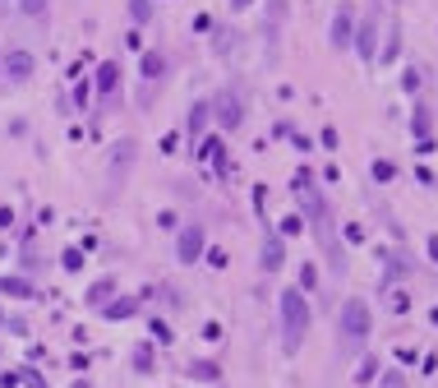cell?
<instances>
[{"instance_id":"cell-3","label":"cell","mask_w":438,"mask_h":388,"mask_svg":"<svg viewBox=\"0 0 438 388\" xmlns=\"http://www.w3.org/2000/svg\"><path fill=\"white\" fill-rule=\"evenodd\" d=\"M208 107H212V121L222 125L227 134H231V130H240V125H244V102H240V93H236V88H231V93H227V88H222V93L212 97Z\"/></svg>"},{"instance_id":"cell-6","label":"cell","mask_w":438,"mask_h":388,"mask_svg":"<svg viewBox=\"0 0 438 388\" xmlns=\"http://www.w3.org/2000/svg\"><path fill=\"white\" fill-rule=\"evenodd\" d=\"M351 42H355V51H360L364 61H374V56H378V19L369 14L360 23V32H351Z\"/></svg>"},{"instance_id":"cell-17","label":"cell","mask_w":438,"mask_h":388,"mask_svg":"<svg viewBox=\"0 0 438 388\" xmlns=\"http://www.w3.org/2000/svg\"><path fill=\"white\" fill-rule=\"evenodd\" d=\"M134 365H138V374H148V365H152V351H148V347H138V351H134Z\"/></svg>"},{"instance_id":"cell-18","label":"cell","mask_w":438,"mask_h":388,"mask_svg":"<svg viewBox=\"0 0 438 388\" xmlns=\"http://www.w3.org/2000/svg\"><path fill=\"white\" fill-rule=\"evenodd\" d=\"M304 227V218H295V213H291V218H282V236H295Z\"/></svg>"},{"instance_id":"cell-9","label":"cell","mask_w":438,"mask_h":388,"mask_svg":"<svg viewBox=\"0 0 438 388\" xmlns=\"http://www.w3.org/2000/svg\"><path fill=\"white\" fill-rule=\"evenodd\" d=\"M208 121H212V107H208V102H194V107H189V121H185V134H189V139H198Z\"/></svg>"},{"instance_id":"cell-14","label":"cell","mask_w":438,"mask_h":388,"mask_svg":"<svg viewBox=\"0 0 438 388\" xmlns=\"http://www.w3.org/2000/svg\"><path fill=\"white\" fill-rule=\"evenodd\" d=\"M111 287H116V278H102V282H97V287H92V296H88V300H92V305H102V300H106V292H111Z\"/></svg>"},{"instance_id":"cell-19","label":"cell","mask_w":438,"mask_h":388,"mask_svg":"<svg viewBox=\"0 0 438 388\" xmlns=\"http://www.w3.org/2000/svg\"><path fill=\"white\" fill-rule=\"evenodd\" d=\"M415 134H420V139H429V111H420V116H415Z\"/></svg>"},{"instance_id":"cell-4","label":"cell","mask_w":438,"mask_h":388,"mask_svg":"<svg viewBox=\"0 0 438 388\" xmlns=\"http://www.w3.org/2000/svg\"><path fill=\"white\" fill-rule=\"evenodd\" d=\"M37 61H32V51H5V61H0V74H10L14 83H28Z\"/></svg>"},{"instance_id":"cell-8","label":"cell","mask_w":438,"mask_h":388,"mask_svg":"<svg viewBox=\"0 0 438 388\" xmlns=\"http://www.w3.org/2000/svg\"><path fill=\"white\" fill-rule=\"evenodd\" d=\"M116 79H121V65H116V61H102V65H97V97H102V102L111 97Z\"/></svg>"},{"instance_id":"cell-21","label":"cell","mask_w":438,"mask_h":388,"mask_svg":"<svg viewBox=\"0 0 438 388\" xmlns=\"http://www.w3.org/2000/svg\"><path fill=\"white\" fill-rule=\"evenodd\" d=\"M10 222H14V213H10V208H0V232H5Z\"/></svg>"},{"instance_id":"cell-12","label":"cell","mask_w":438,"mask_h":388,"mask_svg":"<svg viewBox=\"0 0 438 388\" xmlns=\"http://www.w3.org/2000/svg\"><path fill=\"white\" fill-rule=\"evenodd\" d=\"M0 292L5 296H28L32 287H28V278H0Z\"/></svg>"},{"instance_id":"cell-2","label":"cell","mask_w":438,"mask_h":388,"mask_svg":"<svg viewBox=\"0 0 438 388\" xmlns=\"http://www.w3.org/2000/svg\"><path fill=\"white\" fill-rule=\"evenodd\" d=\"M337 328H342V342H346V347H360L364 333H369V305H364V300H346Z\"/></svg>"},{"instance_id":"cell-10","label":"cell","mask_w":438,"mask_h":388,"mask_svg":"<svg viewBox=\"0 0 438 388\" xmlns=\"http://www.w3.org/2000/svg\"><path fill=\"white\" fill-rule=\"evenodd\" d=\"M333 47H351V10L342 5L333 19Z\"/></svg>"},{"instance_id":"cell-11","label":"cell","mask_w":438,"mask_h":388,"mask_svg":"<svg viewBox=\"0 0 438 388\" xmlns=\"http://www.w3.org/2000/svg\"><path fill=\"white\" fill-rule=\"evenodd\" d=\"M162 70H167V56L162 51H143V79H162Z\"/></svg>"},{"instance_id":"cell-13","label":"cell","mask_w":438,"mask_h":388,"mask_svg":"<svg viewBox=\"0 0 438 388\" xmlns=\"http://www.w3.org/2000/svg\"><path fill=\"white\" fill-rule=\"evenodd\" d=\"M189 374H194V379H203V384H212V379H217V365H212V360H194V365H189Z\"/></svg>"},{"instance_id":"cell-1","label":"cell","mask_w":438,"mask_h":388,"mask_svg":"<svg viewBox=\"0 0 438 388\" xmlns=\"http://www.w3.org/2000/svg\"><path fill=\"white\" fill-rule=\"evenodd\" d=\"M282 347L286 351H300V342H304V333H309V305H304V296H300V287H286L282 292Z\"/></svg>"},{"instance_id":"cell-7","label":"cell","mask_w":438,"mask_h":388,"mask_svg":"<svg viewBox=\"0 0 438 388\" xmlns=\"http://www.w3.org/2000/svg\"><path fill=\"white\" fill-rule=\"evenodd\" d=\"M286 264V249H282V236H268L263 241V273H277Z\"/></svg>"},{"instance_id":"cell-15","label":"cell","mask_w":438,"mask_h":388,"mask_svg":"<svg viewBox=\"0 0 438 388\" xmlns=\"http://www.w3.org/2000/svg\"><path fill=\"white\" fill-rule=\"evenodd\" d=\"M129 14H134V23H148L152 5H148V0H134V5H129Z\"/></svg>"},{"instance_id":"cell-22","label":"cell","mask_w":438,"mask_h":388,"mask_svg":"<svg viewBox=\"0 0 438 388\" xmlns=\"http://www.w3.org/2000/svg\"><path fill=\"white\" fill-rule=\"evenodd\" d=\"M249 5H254V0H231V10H249Z\"/></svg>"},{"instance_id":"cell-5","label":"cell","mask_w":438,"mask_h":388,"mask_svg":"<svg viewBox=\"0 0 438 388\" xmlns=\"http://www.w3.org/2000/svg\"><path fill=\"white\" fill-rule=\"evenodd\" d=\"M203 241H208V232H203V222H189L180 232V241H176V254H180L185 264H194L198 254H203Z\"/></svg>"},{"instance_id":"cell-16","label":"cell","mask_w":438,"mask_h":388,"mask_svg":"<svg viewBox=\"0 0 438 388\" xmlns=\"http://www.w3.org/2000/svg\"><path fill=\"white\" fill-rule=\"evenodd\" d=\"M393 176H397L393 162H374V181H393Z\"/></svg>"},{"instance_id":"cell-23","label":"cell","mask_w":438,"mask_h":388,"mask_svg":"<svg viewBox=\"0 0 438 388\" xmlns=\"http://www.w3.org/2000/svg\"><path fill=\"white\" fill-rule=\"evenodd\" d=\"M429 254H434V259H438V236H434V241H429Z\"/></svg>"},{"instance_id":"cell-20","label":"cell","mask_w":438,"mask_h":388,"mask_svg":"<svg viewBox=\"0 0 438 388\" xmlns=\"http://www.w3.org/2000/svg\"><path fill=\"white\" fill-rule=\"evenodd\" d=\"M46 10V0H23V14H42Z\"/></svg>"}]
</instances>
